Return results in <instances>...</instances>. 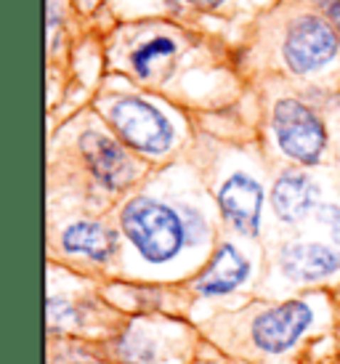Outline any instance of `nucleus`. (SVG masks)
Instances as JSON below:
<instances>
[{
    "mask_svg": "<svg viewBox=\"0 0 340 364\" xmlns=\"http://www.w3.org/2000/svg\"><path fill=\"white\" fill-rule=\"evenodd\" d=\"M120 229L130 247L149 266L173 263L191 242L189 208H173L149 194L130 197L120 210Z\"/></svg>",
    "mask_w": 340,
    "mask_h": 364,
    "instance_id": "obj_1",
    "label": "nucleus"
},
{
    "mask_svg": "<svg viewBox=\"0 0 340 364\" xmlns=\"http://www.w3.org/2000/svg\"><path fill=\"white\" fill-rule=\"evenodd\" d=\"M319 311L309 298H287L280 304L263 306L248 322V343L258 356L282 359L292 354L306 335L317 327Z\"/></svg>",
    "mask_w": 340,
    "mask_h": 364,
    "instance_id": "obj_2",
    "label": "nucleus"
},
{
    "mask_svg": "<svg viewBox=\"0 0 340 364\" xmlns=\"http://www.w3.org/2000/svg\"><path fill=\"white\" fill-rule=\"evenodd\" d=\"M189 346V333L179 322L139 316L115 335L112 356L120 364H184Z\"/></svg>",
    "mask_w": 340,
    "mask_h": 364,
    "instance_id": "obj_3",
    "label": "nucleus"
},
{
    "mask_svg": "<svg viewBox=\"0 0 340 364\" xmlns=\"http://www.w3.org/2000/svg\"><path fill=\"white\" fill-rule=\"evenodd\" d=\"M271 128L277 146L285 157L298 165H319L327 152V128L309 104L298 99H282L274 104Z\"/></svg>",
    "mask_w": 340,
    "mask_h": 364,
    "instance_id": "obj_4",
    "label": "nucleus"
},
{
    "mask_svg": "<svg viewBox=\"0 0 340 364\" xmlns=\"http://www.w3.org/2000/svg\"><path fill=\"white\" fill-rule=\"evenodd\" d=\"M110 122L128 149L147 154V157L168 154L176 141V131L168 117L154 104L136 99V96H125L112 104Z\"/></svg>",
    "mask_w": 340,
    "mask_h": 364,
    "instance_id": "obj_5",
    "label": "nucleus"
},
{
    "mask_svg": "<svg viewBox=\"0 0 340 364\" xmlns=\"http://www.w3.org/2000/svg\"><path fill=\"white\" fill-rule=\"evenodd\" d=\"M340 35L319 16H303L292 21L285 41V61L295 75L322 70L338 53Z\"/></svg>",
    "mask_w": 340,
    "mask_h": 364,
    "instance_id": "obj_6",
    "label": "nucleus"
},
{
    "mask_svg": "<svg viewBox=\"0 0 340 364\" xmlns=\"http://www.w3.org/2000/svg\"><path fill=\"white\" fill-rule=\"evenodd\" d=\"M277 263L282 277L290 284H322L340 274V250L335 245L295 240L282 245Z\"/></svg>",
    "mask_w": 340,
    "mask_h": 364,
    "instance_id": "obj_7",
    "label": "nucleus"
},
{
    "mask_svg": "<svg viewBox=\"0 0 340 364\" xmlns=\"http://www.w3.org/2000/svg\"><path fill=\"white\" fill-rule=\"evenodd\" d=\"M80 154L90 176L107 192H120L136 178V165L130 160L125 144L115 141L101 131H85L80 136Z\"/></svg>",
    "mask_w": 340,
    "mask_h": 364,
    "instance_id": "obj_8",
    "label": "nucleus"
},
{
    "mask_svg": "<svg viewBox=\"0 0 340 364\" xmlns=\"http://www.w3.org/2000/svg\"><path fill=\"white\" fill-rule=\"evenodd\" d=\"M218 210L223 221L242 237H258L263 215V186L250 173H231L218 186Z\"/></svg>",
    "mask_w": 340,
    "mask_h": 364,
    "instance_id": "obj_9",
    "label": "nucleus"
},
{
    "mask_svg": "<svg viewBox=\"0 0 340 364\" xmlns=\"http://www.w3.org/2000/svg\"><path fill=\"white\" fill-rule=\"evenodd\" d=\"M250 258L242 253L237 245L221 242L216 247V253L211 255V261L205 263V269L194 277L191 290L200 298H226V295H234L237 290H242L250 282Z\"/></svg>",
    "mask_w": 340,
    "mask_h": 364,
    "instance_id": "obj_10",
    "label": "nucleus"
},
{
    "mask_svg": "<svg viewBox=\"0 0 340 364\" xmlns=\"http://www.w3.org/2000/svg\"><path fill=\"white\" fill-rule=\"evenodd\" d=\"M59 245L67 255L85 258L90 263L104 266L120 250V237L107 223L93 221V218H80V221H72L61 229Z\"/></svg>",
    "mask_w": 340,
    "mask_h": 364,
    "instance_id": "obj_11",
    "label": "nucleus"
},
{
    "mask_svg": "<svg viewBox=\"0 0 340 364\" xmlns=\"http://www.w3.org/2000/svg\"><path fill=\"white\" fill-rule=\"evenodd\" d=\"M319 183L303 171H285L271 186V208L282 223H298L319 208Z\"/></svg>",
    "mask_w": 340,
    "mask_h": 364,
    "instance_id": "obj_12",
    "label": "nucleus"
},
{
    "mask_svg": "<svg viewBox=\"0 0 340 364\" xmlns=\"http://www.w3.org/2000/svg\"><path fill=\"white\" fill-rule=\"evenodd\" d=\"M173 51H176V43H170L168 38L149 41L147 46H141V48L133 51V56H130V67L136 70V75L147 77L152 70V64H154L157 59H162V56H170Z\"/></svg>",
    "mask_w": 340,
    "mask_h": 364,
    "instance_id": "obj_13",
    "label": "nucleus"
},
{
    "mask_svg": "<svg viewBox=\"0 0 340 364\" xmlns=\"http://www.w3.org/2000/svg\"><path fill=\"white\" fill-rule=\"evenodd\" d=\"M319 218L327 226H330V237H332V245L340 250V208H319Z\"/></svg>",
    "mask_w": 340,
    "mask_h": 364,
    "instance_id": "obj_14",
    "label": "nucleus"
},
{
    "mask_svg": "<svg viewBox=\"0 0 340 364\" xmlns=\"http://www.w3.org/2000/svg\"><path fill=\"white\" fill-rule=\"evenodd\" d=\"M324 14L335 21V27H338V35H340V0H319Z\"/></svg>",
    "mask_w": 340,
    "mask_h": 364,
    "instance_id": "obj_15",
    "label": "nucleus"
},
{
    "mask_svg": "<svg viewBox=\"0 0 340 364\" xmlns=\"http://www.w3.org/2000/svg\"><path fill=\"white\" fill-rule=\"evenodd\" d=\"M194 3H200V6H205V9H213V6H221L223 0H194Z\"/></svg>",
    "mask_w": 340,
    "mask_h": 364,
    "instance_id": "obj_16",
    "label": "nucleus"
},
{
    "mask_svg": "<svg viewBox=\"0 0 340 364\" xmlns=\"http://www.w3.org/2000/svg\"><path fill=\"white\" fill-rule=\"evenodd\" d=\"M67 364H104V362H96V359H88V356H85V359H72V362H67Z\"/></svg>",
    "mask_w": 340,
    "mask_h": 364,
    "instance_id": "obj_17",
    "label": "nucleus"
}]
</instances>
